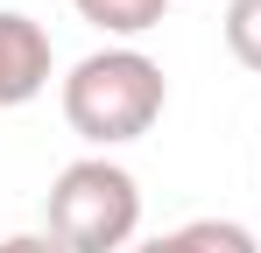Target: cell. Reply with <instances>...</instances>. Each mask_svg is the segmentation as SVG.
Masks as SVG:
<instances>
[{"label":"cell","instance_id":"obj_1","mask_svg":"<svg viewBox=\"0 0 261 253\" xmlns=\"http://www.w3.org/2000/svg\"><path fill=\"white\" fill-rule=\"evenodd\" d=\"M163 106H170L163 64L141 56V49H127V42H106V49L78 56L71 78H64V120L99 155L120 148V141H141L148 126L163 120Z\"/></svg>","mask_w":261,"mask_h":253},{"label":"cell","instance_id":"obj_2","mask_svg":"<svg viewBox=\"0 0 261 253\" xmlns=\"http://www.w3.org/2000/svg\"><path fill=\"white\" fill-rule=\"evenodd\" d=\"M49 239L64 253H120L141 232V183L113 155H78L49 183Z\"/></svg>","mask_w":261,"mask_h":253},{"label":"cell","instance_id":"obj_3","mask_svg":"<svg viewBox=\"0 0 261 253\" xmlns=\"http://www.w3.org/2000/svg\"><path fill=\"white\" fill-rule=\"evenodd\" d=\"M43 84H49V36H43V21L0 7V113L7 106H29Z\"/></svg>","mask_w":261,"mask_h":253},{"label":"cell","instance_id":"obj_4","mask_svg":"<svg viewBox=\"0 0 261 253\" xmlns=\"http://www.w3.org/2000/svg\"><path fill=\"white\" fill-rule=\"evenodd\" d=\"M71 7L85 14L99 36H120V42H127V36H148V28L170 14V0H71Z\"/></svg>","mask_w":261,"mask_h":253},{"label":"cell","instance_id":"obj_5","mask_svg":"<svg viewBox=\"0 0 261 253\" xmlns=\"http://www.w3.org/2000/svg\"><path fill=\"white\" fill-rule=\"evenodd\" d=\"M176 253H261V239L240 225V218H191L170 232Z\"/></svg>","mask_w":261,"mask_h":253},{"label":"cell","instance_id":"obj_6","mask_svg":"<svg viewBox=\"0 0 261 253\" xmlns=\"http://www.w3.org/2000/svg\"><path fill=\"white\" fill-rule=\"evenodd\" d=\"M226 49H233V64L261 71V0H233L226 7Z\"/></svg>","mask_w":261,"mask_h":253},{"label":"cell","instance_id":"obj_7","mask_svg":"<svg viewBox=\"0 0 261 253\" xmlns=\"http://www.w3.org/2000/svg\"><path fill=\"white\" fill-rule=\"evenodd\" d=\"M0 253H64L49 232H14V239H0Z\"/></svg>","mask_w":261,"mask_h":253},{"label":"cell","instance_id":"obj_8","mask_svg":"<svg viewBox=\"0 0 261 253\" xmlns=\"http://www.w3.org/2000/svg\"><path fill=\"white\" fill-rule=\"evenodd\" d=\"M127 253H176V246H170V232H163V239H148V246H127Z\"/></svg>","mask_w":261,"mask_h":253}]
</instances>
